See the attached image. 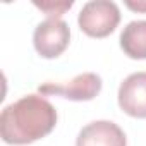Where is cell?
I'll return each instance as SVG.
<instances>
[{
  "instance_id": "7",
  "label": "cell",
  "mask_w": 146,
  "mask_h": 146,
  "mask_svg": "<svg viewBox=\"0 0 146 146\" xmlns=\"http://www.w3.org/2000/svg\"><path fill=\"white\" fill-rule=\"evenodd\" d=\"M120 48L131 58H146V21H131L122 29Z\"/></svg>"
},
{
  "instance_id": "5",
  "label": "cell",
  "mask_w": 146,
  "mask_h": 146,
  "mask_svg": "<svg viewBox=\"0 0 146 146\" xmlns=\"http://www.w3.org/2000/svg\"><path fill=\"white\" fill-rule=\"evenodd\" d=\"M119 107L131 117L146 119V72H134L119 86Z\"/></svg>"
},
{
  "instance_id": "4",
  "label": "cell",
  "mask_w": 146,
  "mask_h": 146,
  "mask_svg": "<svg viewBox=\"0 0 146 146\" xmlns=\"http://www.w3.org/2000/svg\"><path fill=\"white\" fill-rule=\"evenodd\" d=\"M102 78L95 72H83L65 83H43L38 91L41 95H57L72 102H90L102 91Z\"/></svg>"
},
{
  "instance_id": "1",
  "label": "cell",
  "mask_w": 146,
  "mask_h": 146,
  "mask_svg": "<svg viewBox=\"0 0 146 146\" xmlns=\"http://www.w3.org/2000/svg\"><path fill=\"white\" fill-rule=\"evenodd\" d=\"M57 125L55 107L40 95H26L0 113V136L7 144H29L48 136Z\"/></svg>"
},
{
  "instance_id": "2",
  "label": "cell",
  "mask_w": 146,
  "mask_h": 146,
  "mask_svg": "<svg viewBox=\"0 0 146 146\" xmlns=\"http://www.w3.org/2000/svg\"><path fill=\"white\" fill-rule=\"evenodd\" d=\"M79 28L91 38H105L115 31L120 23V11L110 0H91L84 4L79 17Z\"/></svg>"
},
{
  "instance_id": "6",
  "label": "cell",
  "mask_w": 146,
  "mask_h": 146,
  "mask_svg": "<svg viewBox=\"0 0 146 146\" xmlns=\"http://www.w3.org/2000/svg\"><path fill=\"white\" fill-rule=\"evenodd\" d=\"M76 146H127V139L115 122L95 120L79 131Z\"/></svg>"
},
{
  "instance_id": "8",
  "label": "cell",
  "mask_w": 146,
  "mask_h": 146,
  "mask_svg": "<svg viewBox=\"0 0 146 146\" xmlns=\"http://www.w3.org/2000/svg\"><path fill=\"white\" fill-rule=\"evenodd\" d=\"M35 5L38 7V9H41L43 12H46L50 17H57L58 19V16H62L65 11H69L70 7H72V2H43V4H40V2H35Z\"/></svg>"
},
{
  "instance_id": "9",
  "label": "cell",
  "mask_w": 146,
  "mask_h": 146,
  "mask_svg": "<svg viewBox=\"0 0 146 146\" xmlns=\"http://www.w3.org/2000/svg\"><path fill=\"white\" fill-rule=\"evenodd\" d=\"M125 5L132 11H137V12H146V0L143 2H125Z\"/></svg>"
},
{
  "instance_id": "3",
  "label": "cell",
  "mask_w": 146,
  "mask_h": 146,
  "mask_svg": "<svg viewBox=\"0 0 146 146\" xmlns=\"http://www.w3.org/2000/svg\"><path fill=\"white\" fill-rule=\"evenodd\" d=\"M70 41V29L60 17H48L35 28L33 45L43 58H55L64 53Z\"/></svg>"
}]
</instances>
